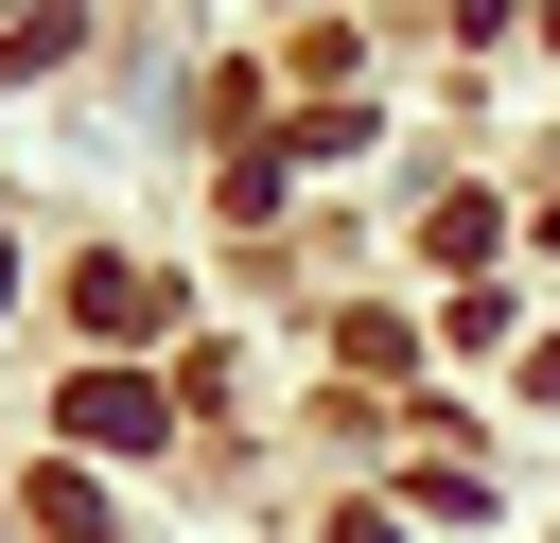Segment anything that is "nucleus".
Segmentation results:
<instances>
[{"mask_svg": "<svg viewBox=\"0 0 560 543\" xmlns=\"http://www.w3.org/2000/svg\"><path fill=\"white\" fill-rule=\"evenodd\" d=\"M158 420H175V385H140V368H88V385H70V438H88V455H105V438H158Z\"/></svg>", "mask_w": 560, "mask_h": 543, "instance_id": "f257e3e1", "label": "nucleus"}, {"mask_svg": "<svg viewBox=\"0 0 560 543\" xmlns=\"http://www.w3.org/2000/svg\"><path fill=\"white\" fill-rule=\"evenodd\" d=\"M70 315H88V333H158V280H140V263H88Z\"/></svg>", "mask_w": 560, "mask_h": 543, "instance_id": "f03ea898", "label": "nucleus"}, {"mask_svg": "<svg viewBox=\"0 0 560 543\" xmlns=\"http://www.w3.org/2000/svg\"><path fill=\"white\" fill-rule=\"evenodd\" d=\"M525 385H542V403H560V333H542V350H525Z\"/></svg>", "mask_w": 560, "mask_h": 543, "instance_id": "7ed1b4c3", "label": "nucleus"}]
</instances>
